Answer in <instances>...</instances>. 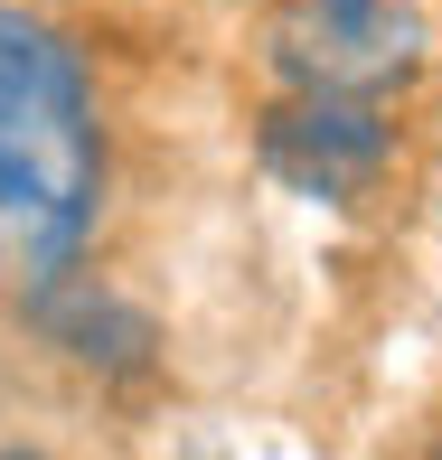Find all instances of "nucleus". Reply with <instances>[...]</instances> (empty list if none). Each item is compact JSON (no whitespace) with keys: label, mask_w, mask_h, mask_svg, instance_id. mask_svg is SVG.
<instances>
[{"label":"nucleus","mask_w":442,"mask_h":460,"mask_svg":"<svg viewBox=\"0 0 442 460\" xmlns=\"http://www.w3.org/2000/svg\"><path fill=\"white\" fill-rule=\"evenodd\" d=\"M104 217L95 75L67 29L0 0V273L38 282L86 254Z\"/></svg>","instance_id":"1"},{"label":"nucleus","mask_w":442,"mask_h":460,"mask_svg":"<svg viewBox=\"0 0 442 460\" xmlns=\"http://www.w3.org/2000/svg\"><path fill=\"white\" fill-rule=\"evenodd\" d=\"M433 57V29L414 0H273L264 66L292 94H405Z\"/></svg>","instance_id":"2"},{"label":"nucleus","mask_w":442,"mask_h":460,"mask_svg":"<svg viewBox=\"0 0 442 460\" xmlns=\"http://www.w3.org/2000/svg\"><path fill=\"white\" fill-rule=\"evenodd\" d=\"M264 170L311 188V198H367L395 170V122L367 94H283L255 132Z\"/></svg>","instance_id":"3"},{"label":"nucleus","mask_w":442,"mask_h":460,"mask_svg":"<svg viewBox=\"0 0 442 460\" xmlns=\"http://www.w3.org/2000/svg\"><path fill=\"white\" fill-rule=\"evenodd\" d=\"M29 329L57 348V358L95 367V376H141L160 358V320L141 301H122L113 282L76 273V263H57V273L29 282Z\"/></svg>","instance_id":"4"}]
</instances>
